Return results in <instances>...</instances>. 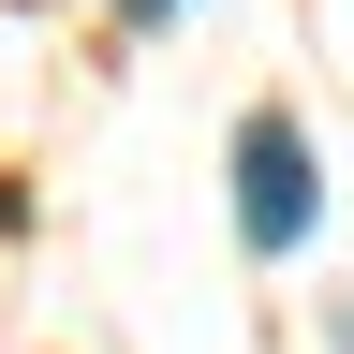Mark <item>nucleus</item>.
<instances>
[{"mask_svg":"<svg viewBox=\"0 0 354 354\" xmlns=\"http://www.w3.org/2000/svg\"><path fill=\"white\" fill-rule=\"evenodd\" d=\"M118 15H133V30H162V15H192V0H118Z\"/></svg>","mask_w":354,"mask_h":354,"instance_id":"f03ea898","label":"nucleus"},{"mask_svg":"<svg viewBox=\"0 0 354 354\" xmlns=\"http://www.w3.org/2000/svg\"><path fill=\"white\" fill-rule=\"evenodd\" d=\"M310 221H325V162H310L295 104H251L236 118V236L251 251H295Z\"/></svg>","mask_w":354,"mask_h":354,"instance_id":"f257e3e1","label":"nucleus"},{"mask_svg":"<svg viewBox=\"0 0 354 354\" xmlns=\"http://www.w3.org/2000/svg\"><path fill=\"white\" fill-rule=\"evenodd\" d=\"M339 354H354V295H339Z\"/></svg>","mask_w":354,"mask_h":354,"instance_id":"7ed1b4c3","label":"nucleus"}]
</instances>
